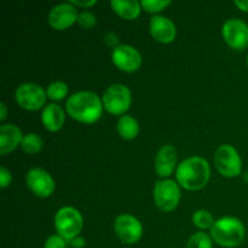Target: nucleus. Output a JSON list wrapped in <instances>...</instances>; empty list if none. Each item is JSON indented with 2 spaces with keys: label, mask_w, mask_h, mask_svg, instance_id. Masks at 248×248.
<instances>
[{
  "label": "nucleus",
  "mask_w": 248,
  "mask_h": 248,
  "mask_svg": "<svg viewBox=\"0 0 248 248\" xmlns=\"http://www.w3.org/2000/svg\"><path fill=\"white\" fill-rule=\"evenodd\" d=\"M68 115L82 124H94L101 119L103 103L97 93L92 91H79L73 93L65 102Z\"/></svg>",
  "instance_id": "nucleus-1"
},
{
  "label": "nucleus",
  "mask_w": 248,
  "mask_h": 248,
  "mask_svg": "<svg viewBox=\"0 0 248 248\" xmlns=\"http://www.w3.org/2000/svg\"><path fill=\"white\" fill-rule=\"evenodd\" d=\"M211 177V167L207 160L201 156H191L177 166L176 178L182 188L190 191L200 190L207 186Z\"/></svg>",
  "instance_id": "nucleus-2"
},
{
  "label": "nucleus",
  "mask_w": 248,
  "mask_h": 248,
  "mask_svg": "<svg viewBox=\"0 0 248 248\" xmlns=\"http://www.w3.org/2000/svg\"><path fill=\"white\" fill-rule=\"evenodd\" d=\"M210 232L213 241L225 248L240 246L246 236L244 223L239 218L230 217V216L216 220Z\"/></svg>",
  "instance_id": "nucleus-3"
},
{
  "label": "nucleus",
  "mask_w": 248,
  "mask_h": 248,
  "mask_svg": "<svg viewBox=\"0 0 248 248\" xmlns=\"http://www.w3.org/2000/svg\"><path fill=\"white\" fill-rule=\"evenodd\" d=\"M84 227V219L79 211L72 206L60 208L55 216V228L60 236L68 242L79 236Z\"/></svg>",
  "instance_id": "nucleus-4"
},
{
  "label": "nucleus",
  "mask_w": 248,
  "mask_h": 248,
  "mask_svg": "<svg viewBox=\"0 0 248 248\" xmlns=\"http://www.w3.org/2000/svg\"><path fill=\"white\" fill-rule=\"evenodd\" d=\"M132 94L130 89L124 84H113L104 91L102 96L103 108L111 115H125L130 109Z\"/></svg>",
  "instance_id": "nucleus-5"
},
{
  "label": "nucleus",
  "mask_w": 248,
  "mask_h": 248,
  "mask_svg": "<svg viewBox=\"0 0 248 248\" xmlns=\"http://www.w3.org/2000/svg\"><path fill=\"white\" fill-rule=\"evenodd\" d=\"M156 207L162 212H172L176 210L181 201V188L177 182L172 179L157 181L153 191Z\"/></svg>",
  "instance_id": "nucleus-6"
},
{
  "label": "nucleus",
  "mask_w": 248,
  "mask_h": 248,
  "mask_svg": "<svg viewBox=\"0 0 248 248\" xmlns=\"http://www.w3.org/2000/svg\"><path fill=\"white\" fill-rule=\"evenodd\" d=\"M215 165L217 171L227 178H235L242 171L240 154L232 145L222 144L215 152Z\"/></svg>",
  "instance_id": "nucleus-7"
},
{
  "label": "nucleus",
  "mask_w": 248,
  "mask_h": 248,
  "mask_svg": "<svg viewBox=\"0 0 248 248\" xmlns=\"http://www.w3.org/2000/svg\"><path fill=\"white\" fill-rule=\"evenodd\" d=\"M15 99L24 110L35 111L45 106L47 94L40 85L34 82H24L16 89Z\"/></svg>",
  "instance_id": "nucleus-8"
},
{
  "label": "nucleus",
  "mask_w": 248,
  "mask_h": 248,
  "mask_svg": "<svg viewBox=\"0 0 248 248\" xmlns=\"http://www.w3.org/2000/svg\"><path fill=\"white\" fill-rule=\"evenodd\" d=\"M114 232L123 244L133 245L143 235V225L135 216L124 213L114 220Z\"/></svg>",
  "instance_id": "nucleus-9"
},
{
  "label": "nucleus",
  "mask_w": 248,
  "mask_h": 248,
  "mask_svg": "<svg viewBox=\"0 0 248 248\" xmlns=\"http://www.w3.org/2000/svg\"><path fill=\"white\" fill-rule=\"evenodd\" d=\"M222 35L228 46L241 51L248 47V24L240 18H230L222 27Z\"/></svg>",
  "instance_id": "nucleus-10"
},
{
  "label": "nucleus",
  "mask_w": 248,
  "mask_h": 248,
  "mask_svg": "<svg viewBox=\"0 0 248 248\" xmlns=\"http://www.w3.org/2000/svg\"><path fill=\"white\" fill-rule=\"evenodd\" d=\"M26 184L29 190L38 198H48L55 193L56 183L47 171L43 169H31L26 174Z\"/></svg>",
  "instance_id": "nucleus-11"
},
{
  "label": "nucleus",
  "mask_w": 248,
  "mask_h": 248,
  "mask_svg": "<svg viewBox=\"0 0 248 248\" xmlns=\"http://www.w3.org/2000/svg\"><path fill=\"white\" fill-rule=\"evenodd\" d=\"M111 61L118 69L125 73H133L142 65V55L133 46L119 45L111 52Z\"/></svg>",
  "instance_id": "nucleus-12"
},
{
  "label": "nucleus",
  "mask_w": 248,
  "mask_h": 248,
  "mask_svg": "<svg viewBox=\"0 0 248 248\" xmlns=\"http://www.w3.org/2000/svg\"><path fill=\"white\" fill-rule=\"evenodd\" d=\"M78 10L70 2H62L51 9L48 14V24L55 31H64L72 27L78 21Z\"/></svg>",
  "instance_id": "nucleus-13"
},
{
  "label": "nucleus",
  "mask_w": 248,
  "mask_h": 248,
  "mask_svg": "<svg viewBox=\"0 0 248 248\" xmlns=\"http://www.w3.org/2000/svg\"><path fill=\"white\" fill-rule=\"evenodd\" d=\"M149 31L153 38L160 44H170L176 39V24L170 18L160 15H155L150 18Z\"/></svg>",
  "instance_id": "nucleus-14"
},
{
  "label": "nucleus",
  "mask_w": 248,
  "mask_h": 248,
  "mask_svg": "<svg viewBox=\"0 0 248 248\" xmlns=\"http://www.w3.org/2000/svg\"><path fill=\"white\" fill-rule=\"evenodd\" d=\"M177 166V150L173 145L166 144L160 148L155 157L154 170L161 178L166 179L174 172Z\"/></svg>",
  "instance_id": "nucleus-15"
},
{
  "label": "nucleus",
  "mask_w": 248,
  "mask_h": 248,
  "mask_svg": "<svg viewBox=\"0 0 248 248\" xmlns=\"http://www.w3.org/2000/svg\"><path fill=\"white\" fill-rule=\"evenodd\" d=\"M23 135L19 127L14 124H4L0 126V154L6 155L21 145Z\"/></svg>",
  "instance_id": "nucleus-16"
},
{
  "label": "nucleus",
  "mask_w": 248,
  "mask_h": 248,
  "mask_svg": "<svg viewBox=\"0 0 248 248\" xmlns=\"http://www.w3.org/2000/svg\"><path fill=\"white\" fill-rule=\"evenodd\" d=\"M41 121L45 128L50 132H57L63 127L65 121L64 110L58 104H48L41 113Z\"/></svg>",
  "instance_id": "nucleus-17"
},
{
  "label": "nucleus",
  "mask_w": 248,
  "mask_h": 248,
  "mask_svg": "<svg viewBox=\"0 0 248 248\" xmlns=\"http://www.w3.org/2000/svg\"><path fill=\"white\" fill-rule=\"evenodd\" d=\"M110 5L115 14L128 21L138 18L142 10L140 2H138L137 0H113Z\"/></svg>",
  "instance_id": "nucleus-18"
},
{
  "label": "nucleus",
  "mask_w": 248,
  "mask_h": 248,
  "mask_svg": "<svg viewBox=\"0 0 248 248\" xmlns=\"http://www.w3.org/2000/svg\"><path fill=\"white\" fill-rule=\"evenodd\" d=\"M116 130L120 137L126 140H132L140 133V124L133 116L123 115L118 121Z\"/></svg>",
  "instance_id": "nucleus-19"
},
{
  "label": "nucleus",
  "mask_w": 248,
  "mask_h": 248,
  "mask_svg": "<svg viewBox=\"0 0 248 248\" xmlns=\"http://www.w3.org/2000/svg\"><path fill=\"white\" fill-rule=\"evenodd\" d=\"M44 147L43 138L40 137L36 133H27L26 136H23V140H22L21 148L26 154L28 155H35L38 153L41 152Z\"/></svg>",
  "instance_id": "nucleus-20"
},
{
  "label": "nucleus",
  "mask_w": 248,
  "mask_h": 248,
  "mask_svg": "<svg viewBox=\"0 0 248 248\" xmlns=\"http://www.w3.org/2000/svg\"><path fill=\"white\" fill-rule=\"evenodd\" d=\"M69 87L64 81H53L46 89V94L48 99L52 101H62L67 97Z\"/></svg>",
  "instance_id": "nucleus-21"
},
{
  "label": "nucleus",
  "mask_w": 248,
  "mask_h": 248,
  "mask_svg": "<svg viewBox=\"0 0 248 248\" xmlns=\"http://www.w3.org/2000/svg\"><path fill=\"white\" fill-rule=\"evenodd\" d=\"M193 223L195 227H198L199 229H210L213 227V224L216 223L215 218H213L212 213L207 210H198L193 215Z\"/></svg>",
  "instance_id": "nucleus-22"
},
{
  "label": "nucleus",
  "mask_w": 248,
  "mask_h": 248,
  "mask_svg": "<svg viewBox=\"0 0 248 248\" xmlns=\"http://www.w3.org/2000/svg\"><path fill=\"white\" fill-rule=\"evenodd\" d=\"M186 248H213V240L211 235H207L206 232H195L189 239Z\"/></svg>",
  "instance_id": "nucleus-23"
},
{
  "label": "nucleus",
  "mask_w": 248,
  "mask_h": 248,
  "mask_svg": "<svg viewBox=\"0 0 248 248\" xmlns=\"http://www.w3.org/2000/svg\"><path fill=\"white\" fill-rule=\"evenodd\" d=\"M171 5L170 0H142L140 6L143 10L150 14H157Z\"/></svg>",
  "instance_id": "nucleus-24"
},
{
  "label": "nucleus",
  "mask_w": 248,
  "mask_h": 248,
  "mask_svg": "<svg viewBox=\"0 0 248 248\" xmlns=\"http://www.w3.org/2000/svg\"><path fill=\"white\" fill-rule=\"evenodd\" d=\"M78 24L84 29H91L97 24V18L92 12L82 11L78 17Z\"/></svg>",
  "instance_id": "nucleus-25"
},
{
  "label": "nucleus",
  "mask_w": 248,
  "mask_h": 248,
  "mask_svg": "<svg viewBox=\"0 0 248 248\" xmlns=\"http://www.w3.org/2000/svg\"><path fill=\"white\" fill-rule=\"evenodd\" d=\"M67 240L63 239L60 235H51L47 237L44 245V248H65L67 247Z\"/></svg>",
  "instance_id": "nucleus-26"
},
{
  "label": "nucleus",
  "mask_w": 248,
  "mask_h": 248,
  "mask_svg": "<svg viewBox=\"0 0 248 248\" xmlns=\"http://www.w3.org/2000/svg\"><path fill=\"white\" fill-rule=\"evenodd\" d=\"M11 182H12L11 172H10L5 166L0 167V188L6 189L7 186L11 184Z\"/></svg>",
  "instance_id": "nucleus-27"
},
{
  "label": "nucleus",
  "mask_w": 248,
  "mask_h": 248,
  "mask_svg": "<svg viewBox=\"0 0 248 248\" xmlns=\"http://www.w3.org/2000/svg\"><path fill=\"white\" fill-rule=\"evenodd\" d=\"M69 2L72 5H74L75 7H84V9H87V7H91L97 4L96 0H72Z\"/></svg>",
  "instance_id": "nucleus-28"
},
{
  "label": "nucleus",
  "mask_w": 248,
  "mask_h": 248,
  "mask_svg": "<svg viewBox=\"0 0 248 248\" xmlns=\"http://www.w3.org/2000/svg\"><path fill=\"white\" fill-rule=\"evenodd\" d=\"M69 244L73 248H84L85 246H86V241H85L84 237H81V236L74 237L73 240H70Z\"/></svg>",
  "instance_id": "nucleus-29"
},
{
  "label": "nucleus",
  "mask_w": 248,
  "mask_h": 248,
  "mask_svg": "<svg viewBox=\"0 0 248 248\" xmlns=\"http://www.w3.org/2000/svg\"><path fill=\"white\" fill-rule=\"evenodd\" d=\"M235 6L239 7L241 11L248 12V0H235Z\"/></svg>",
  "instance_id": "nucleus-30"
},
{
  "label": "nucleus",
  "mask_w": 248,
  "mask_h": 248,
  "mask_svg": "<svg viewBox=\"0 0 248 248\" xmlns=\"http://www.w3.org/2000/svg\"><path fill=\"white\" fill-rule=\"evenodd\" d=\"M7 116V109L5 103H0V121H4Z\"/></svg>",
  "instance_id": "nucleus-31"
},
{
  "label": "nucleus",
  "mask_w": 248,
  "mask_h": 248,
  "mask_svg": "<svg viewBox=\"0 0 248 248\" xmlns=\"http://www.w3.org/2000/svg\"><path fill=\"white\" fill-rule=\"evenodd\" d=\"M244 179H245V182H246V183H248V171L245 172V173H244Z\"/></svg>",
  "instance_id": "nucleus-32"
},
{
  "label": "nucleus",
  "mask_w": 248,
  "mask_h": 248,
  "mask_svg": "<svg viewBox=\"0 0 248 248\" xmlns=\"http://www.w3.org/2000/svg\"><path fill=\"white\" fill-rule=\"evenodd\" d=\"M246 63H247V65H248V55H247V58H246Z\"/></svg>",
  "instance_id": "nucleus-33"
}]
</instances>
